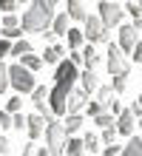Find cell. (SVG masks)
Wrapping results in <instances>:
<instances>
[{"instance_id":"1","label":"cell","mask_w":142,"mask_h":156,"mask_svg":"<svg viewBox=\"0 0 142 156\" xmlns=\"http://www.w3.org/2000/svg\"><path fill=\"white\" fill-rule=\"evenodd\" d=\"M77 66L71 60L65 62H57V74H54V88L49 91V105H51V114H60L65 116V102H68V94L74 88V80H77Z\"/></svg>"},{"instance_id":"2","label":"cell","mask_w":142,"mask_h":156,"mask_svg":"<svg viewBox=\"0 0 142 156\" xmlns=\"http://www.w3.org/2000/svg\"><path fill=\"white\" fill-rule=\"evenodd\" d=\"M51 17H54V12L31 3V9L20 17V29L23 31H43V29H49V26H51Z\"/></svg>"},{"instance_id":"3","label":"cell","mask_w":142,"mask_h":156,"mask_svg":"<svg viewBox=\"0 0 142 156\" xmlns=\"http://www.w3.org/2000/svg\"><path fill=\"white\" fill-rule=\"evenodd\" d=\"M9 85H12L17 94H31L37 80H34V71H28L26 66H9Z\"/></svg>"},{"instance_id":"4","label":"cell","mask_w":142,"mask_h":156,"mask_svg":"<svg viewBox=\"0 0 142 156\" xmlns=\"http://www.w3.org/2000/svg\"><path fill=\"white\" fill-rule=\"evenodd\" d=\"M46 145H49L51 156H63V151H65V128H63V122L49 119V125H46Z\"/></svg>"},{"instance_id":"5","label":"cell","mask_w":142,"mask_h":156,"mask_svg":"<svg viewBox=\"0 0 142 156\" xmlns=\"http://www.w3.org/2000/svg\"><path fill=\"white\" fill-rule=\"evenodd\" d=\"M105 68H108V74H111V77H114V74H125V71H131L128 60L122 57V48H119V45H114V43H108V57H105Z\"/></svg>"},{"instance_id":"6","label":"cell","mask_w":142,"mask_h":156,"mask_svg":"<svg viewBox=\"0 0 142 156\" xmlns=\"http://www.w3.org/2000/svg\"><path fill=\"white\" fill-rule=\"evenodd\" d=\"M97 9H100V20L105 23L108 29H111V26H119V23H122V14H125V9L117 6V0H102Z\"/></svg>"},{"instance_id":"7","label":"cell","mask_w":142,"mask_h":156,"mask_svg":"<svg viewBox=\"0 0 142 156\" xmlns=\"http://www.w3.org/2000/svg\"><path fill=\"white\" fill-rule=\"evenodd\" d=\"M31 102L37 108V114H43L46 119H51V105H49V88L46 85H34L31 91Z\"/></svg>"},{"instance_id":"8","label":"cell","mask_w":142,"mask_h":156,"mask_svg":"<svg viewBox=\"0 0 142 156\" xmlns=\"http://www.w3.org/2000/svg\"><path fill=\"white\" fill-rule=\"evenodd\" d=\"M137 43H139V31L134 29V23L122 26V29H119V48H122V54H131Z\"/></svg>"},{"instance_id":"9","label":"cell","mask_w":142,"mask_h":156,"mask_svg":"<svg viewBox=\"0 0 142 156\" xmlns=\"http://www.w3.org/2000/svg\"><path fill=\"white\" fill-rule=\"evenodd\" d=\"M85 29H82V34H85V37H88V43H100V34L102 31H105V23H102L100 20V17H94V14H88V17H85Z\"/></svg>"},{"instance_id":"10","label":"cell","mask_w":142,"mask_h":156,"mask_svg":"<svg viewBox=\"0 0 142 156\" xmlns=\"http://www.w3.org/2000/svg\"><path fill=\"white\" fill-rule=\"evenodd\" d=\"M46 125H49V119H46L43 114H31V116H26V131L31 139H40V136L46 133Z\"/></svg>"},{"instance_id":"11","label":"cell","mask_w":142,"mask_h":156,"mask_svg":"<svg viewBox=\"0 0 142 156\" xmlns=\"http://www.w3.org/2000/svg\"><path fill=\"white\" fill-rule=\"evenodd\" d=\"M85 97H88V94H85L82 88H80V91H74V88H71L68 102H65V114H82V111H85V102H88Z\"/></svg>"},{"instance_id":"12","label":"cell","mask_w":142,"mask_h":156,"mask_svg":"<svg viewBox=\"0 0 142 156\" xmlns=\"http://www.w3.org/2000/svg\"><path fill=\"white\" fill-rule=\"evenodd\" d=\"M134 111L131 108H122V111L117 114V133H122V136H131L134 133Z\"/></svg>"},{"instance_id":"13","label":"cell","mask_w":142,"mask_h":156,"mask_svg":"<svg viewBox=\"0 0 142 156\" xmlns=\"http://www.w3.org/2000/svg\"><path fill=\"white\" fill-rule=\"evenodd\" d=\"M51 29L57 31V37H65V31L71 29V17H68V12L54 14V17H51Z\"/></svg>"},{"instance_id":"14","label":"cell","mask_w":142,"mask_h":156,"mask_svg":"<svg viewBox=\"0 0 142 156\" xmlns=\"http://www.w3.org/2000/svg\"><path fill=\"white\" fill-rule=\"evenodd\" d=\"M65 3H68V17L71 20H85V17H88L85 0H65Z\"/></svg>"},{"instance_id":"15","label":"cell","mask_w":142,"mask_h":156,"mask_svg":"<svg viewBox=\"0 0 142 156\" xmlns=\"http://www.w3.org/2000/svg\"><path fill=\"white\" fill-rule=\"evenodd\" d=\"M85 153V142L77 139V136H65V156H82Z\"/></svg>"},{"instance_id":"16","label":"cell","mask_w":142,"mask_h":156,"mask_svg":"<svg viewBox=\"0 0 142 156\" xmlns=\"http://www.w3.org/2000/svg\"><path fill=\"white\" fill-rule=\"evenodd\" d=\"M119 156H142V136H134V133H131V139H128L125 148H122Z\"/></svg>"},{"instance_id":"17","label":"cell","mask_w":142,"mask_h":156,"mask_svg":"<svg viewBox=\"0 0 142 156\" xmlns=\"http://www.w3.org/2000/svg\"><path fill=\"white\" fill-rule=\"evenodd\" d=\"M17 60H20V66H26L28 71H40L43 68V57H37V54H31V51H28V54H20Z\"/></svg>"},{"instance_id":"18","label":"cell","mask_w":142,"mask_h":156,"mask_svg":"<svg viewBox=\"0 0 142 156\" xmlns=\"http://www.w3.org/2000/svg\"><path fill=\"white\" fill-rule=\"evenodd\" d=\"M82 122H85V119H82L80 114H68V116H65V122H63V128H65V136L77 133L80 128H82Z\"/></svg>"},{"instance_id":"19","label":"cell","mask_w":142,"mask_h":156,"mask_svg":"<svg viewBox=\"0 0 142 156\" xmlns=\"http://www.w3.org/2000/svg\"><path fill=\"white\" fill-rule=\"evenodd\" d=\"M80 80H82V91H85V94L97 91V74H94V68H85L80 74Z\"/></svg>"},{"instance_id":"20","label":"cell","mask_w":142,"mask_h":156,"mask_svg":"<svg viewBox=\"0 0 142 156\" xmlns=\"http://www.w3.org/2000/svg\"><path fill=\"white\" fill-rule=\"evenodd\" d=\"M82 62H85V68H97L100 62H102V57L94 51V45H88V48L82 51Z\"/></svg>"},{"instance_id":"21","label":"cell","mask_w":142,"mask_h":156,"mask_svg":"<svg viewBox=\"0 0 142 156\" xmlns=\"http://www.w3.org/2000/svg\"><path fill=\"white\" fill-rule=\"evenodd\" d=\"M60 57H63V45H49L43 51V62H60Z\"/></svg>"},{"instance_id":"22","label":"cell","mask_w":142,"mask_h":156,"mask_svg":"<svg viewBox=\"0 0 142 156\" xmlns=\"http://www.w3.org/2000/svg\"><path fill=\"white\" fill-rule=\"evenodd\" d=\"M65 40H68V48H80L82 40H85V34L77 31V29H68V31H65Z\"/></svg>"},{"instance_id":"23","label":"cell","mask_w":142,"mask_h":156,"mask_svg":"<svg viewBox=\"0 0 142 156\" xmlns=\"http://www.w3.org/2000/svg\"><path fill=\"white\" fill-rule=\"evenodd\" d=\"M111 88H114V94H122V91L128 88V71H125V74H114Z\"/></svg>"},{"instance_id":"24","label":"cell","mask_w":142,"mask_h":156,"mask_svg":"<svg viewBox=\"0 0 142 156\" xmlns=\"http://www.w3.org/2000/svg\"><path fill=\"white\" fill-rule=\"evenodd\" d=\"M85 151H88V153H100V136L97 133H85Z\"/></svg>"},{"instance_id":"25","label":"cell","mask_w":142,"mask_h":156,"mask_svg":"<svg viewBox=\"0 0 142 156\" xmlns=\"http://www.w3.org/2000/svg\"><path fill=\"white\" fill-rule=\"evenodd\" d=\"M97 99L108 105L111 99H114V88H111V85H97Z\"/></svg>"},{"instance_id":"26","label":"cell","mask_w":142,"mask_h":156,"mask_svg":"<svg viewBox=\"0 0 142 156\" xmlns=\"http://www.w3.org/2000/svg\"><path fill=\"white\" fill-rule=\"evenodd\" d=\"M85 111H88V116H97V114H102V111H108V105L100 102V99H94V102H85Z\"/></svg>"},{"instance_id":"27","label":"cell","mask_w":142,"mask_h":156,"mask_svg":"<svg viewBox=\"0 0 142 156\" xmlns=\"http://www.w3.org/2000/svg\"><path fill=\"white\" fill-rule=\"evenodd\" d=\"M28 51H31V43H28V40H17V43H12V54H14V57L28 54Z\"/></svg>"},{"instance_id":"28","label":"cell","mask_w":142,"mask_h":156,"mask_svg":"<svg viewBox=\"0 0 142 156\" xmlns=\"http://www.w3.org/2000/svg\"><path fill=\"white\" fill-rule=\"evenodd\" d=\"M94 122H97L100 128H108V125H114V122H117V116H114V114H108V111H102V114H97V116H94Z\"/></svg>"},{"instance_id":"29","label":"cell","mask_w":142,"mask_h":156,"mask_svg":"<svg viewBox=\"0 0 142 156\" xmlns=\"http://www.w3.org/2000/svg\"><path fill=\"white\" fill-rule=\"evenodd\" d=\"M0 26H3V29H14V26H20V20H17L14 12H6L3 17H0Z\"/></svg>"},{"instance_id":"30","label":"cell","mask_w":142,"mask_h":156,"mask_svg":"<svg viewBox=\"0 0 142 156\" xmlns=\"http://www.w3.org/2000/svg\"><path fill=\"white\" fill-rule=\"evenodd\" d=\"M114 139H117V122H114V125H108V128H102V142H105V145H111Z\"/></svg>"},{"instance_id":"31","label":"cell","mask_w":142,"mask_h":156,"mask_svg":"<svg viewBox=\"0 0 142 156\" xmlns=\"http://www.w3.org/2000/svg\"><path fill=\"white\" fill-rule=\"evenodd\" d=\"M12 128H14V131H23V128H26V116H23L20 111L12 114Z\"/></svg>"},{"instance_id":"32","label":"cell","mask_w":142,"mask_h":156,"mask_svg":"<svg viewBox=\"0 0 142 156\" xmlns=\"http://www.w3.org/2000/svg\"><path fill=\"white\" fill-rule=\"evenodd\" d=\"M6 88H9V66L0 62V94H3Z\"/></svg>"},{"instance_id":"33","label":"cell","mask_w":142,"mask_h":156,"mask_svg":"<svg viewBox=\"0 0 142 156\" xmlns=\"http://www.w3.org/2000/svg\"><path fill=\"white\" fill-rule=\"evenodd\" d=\"M20 108H23V99H20V94H17V97H12V99H9L6 111H9V114H14V111H20Z\"/></svg>"},{"instance_id":"34","label":"cell","mask_w":142,"mask_h":156,"mask_svg":"<svg viewBox=\"0 0 142 156\" xmlns=\"http://www.w3.org/2000/svg\"><path fill=\"white\" fill-rule=\"evenodd\" d=\"M6 128H12V114L0 111V131H6Z\"/></svg>"},{"instance_id":"35","label":"cell","mask_w":142,"mask_h":156,"mask_svg":"<svg viewBox=\"0 0 142 156\" xmlns=\"http://www.w3.org/2000/svg\"><path fill=\"white\" fill-rule=\"evenodd\" d=\"M68 60L74 62V66H80V62H82V51H80V48H71V51H68Z\"/></svg>"},{"instance_id":"36","label":"cell","mask_w":142,"mask_h":156,"mask_svg":"<svg viewBox=\"0 0 142 156\" xmlns=\"http://www.w3.org/2000/svg\"><path fill=\"white\" fill-rule=\"evenodd\" d=\"M119 153H122V148H119V145H114V142L102 151V156H119Z\"/></svg>"},{"instance_id":"37","label":"cell","mask_w":142,"mask_h":156,"mask_svg":"<svg viewBox=\"0 0 142 156\" xmlns=\"http://www.w3.org/2000/svg\"><path fill=\"white\" fill-rule=\"evenodd\" d=\"M20 26H14V29H3V37H9V40H14V37H20Z\"/></svg>"},{"instance_id":"38","label":"cell","mask_w":142,"mask_h":156,"mask_svg":"<svg viewBox=\"0 0 142 156\" xmlns=\"http://www.w3.org/2000/svg\"><path fill=\"white\" fill-rule=\"evenodd\" d=\"M0 9H3V12H14V9H17V0H0Z\"/></svg>"},{"instance_id":"39","label":"cell","mask_w":142,"mask_h":156,"mask_svg":"<svg viewBox=\"0 0 142 156\" xmlns=\"http://www.w3.org/2000/svg\"><path fill=\"white\" fill-rule=\"evenodd\" d=\"M131 111H134V116H137V119L142 116V94L137 97V102H134V105H131Z\"/></svg>"},{"instance_id":"40","label":"cell","mask_w":142,"mask_h":156,"mask_svg":"<svg viewBox=\"0 0 142 156\" xmlns=\"http://www.w3.org/2000/svg\"><path fill=\"white\" fill-rule=\"evenodd\" d=\"M6 54H12V43H9V37L0 40V57H6Z\"/></svg>"},{"instance_id":"41","label":"cell","mask_w":142,"mask_h":156,"mask_svg":"<svg viewBox=\"0 0 142 156\" xmlns=\"http://www.w3.org/2000/svg\"><path fill=\"white\" fill-rule=\"evenodd\" d=\"M125 12H131V14H134V17H139V14H142V9L137 6V0H131V3L125 6Z\"/></svg>"},{"instance_id":"42","label":"cell","mask_w":142,"mask_h":156,"mask_svg":"<svg viewBox=\"0 0 142 156\" xmlns=\"http://www.w3.org/2000/svg\"><path fill=\"white\" fill-rule=\"evenodd\" d=\"M9 151H12V142H9L6 136H0V156H3V153H9Z\"/></svg>"},{"instance_id":"43","label":"cell","mask_w":142,"mask_h":156,"mask_svg":"<svg viewBox=\"0 0 142 156\" xmlns=\"http://www.w3.org/2000/svg\"><path fill=\"white\" fill-rule=\"evenodd\" d=\"M131 54H134V62H142V40L134 45V51H131Z\"/></svg>"},{"instance_id":"44","label":"cell","mask_w":142,"mask_h":156,"mask_svg":"<svg viewBox=\"0 0 142 156\" xmlns=\"http://www.w3.org/2000/svg\"><path fill=\"white\" fill-rule=\"evenodd\" d=\"M108 108H111V114L117 116V114L122 111V102H119V99H111V102H108Z\"/></svg>"},{"instance_id":"45","label":"cell","mask_w":142,"mask_h":156,"mask_svg":"<svg viewBox=\"0 0 142 156\" xmlns=\"http://www.w3.org/2000/svg\"><path fill=\"white\" fill-rule=\"evenodd\" d=\"M23 156H37V148H34V145H26V148H23Z\"/></svg>"},{"instance_id":"46","label":"cell","mask_w":142,"mask_h":156,"mask_svg":"<svg viewBox=\"0 0 142 156\" xmlns=\"http://www.w3.org/2000/svg\"><path fill=\"white\" fill-rule=\"evenodd\" d=\"M134 29H137V31H142V14H139V17H134Z\"/></svg>"},{"instance_id":"47","label":"cell","mask_w":142,"mask_h":156,"mask_svg":"<svg viewBox=\"0 0 142 156\" xmlns=\"http://www.w3.org/2000/svg\"><path fill=\"white\" fill-rule=\"evenodd\" d=\"M37 156H51V153H49V148H43V151H37Z\"/></svg>"},{"instance_id":"48","label":"cell","mask_w":142,"mask_h":156,"mask_svg":"<svg viewBox=\"0 0 142 156\" xmlns=\"http://www.w3.org/2000/svg\"><path fill=\"white\" fill-rule=\"evenodd\" d=\"M137 6H139V9H142V0H137Z\"/></svg>"},{"instance_id":"49","label":"cell","mask_w":142,"mask_h":156,"mask_svg":"<svg viewBox=\"0 0 142 156\" xmlns=\"http://www.w3.org/2000/svg\"><path fill=\"white\" fill-rule=\"evenodd\" d=\"M139 131H142V116H139Z\"/></svg>"},{"instance_id":"50","label":"cell","mask_w":142,"mask_h":156,"mask_svg":"<svg viewBox=\"0 0 142 156\" xmlns=\"http://www.w3.org/2000/svg\"><path fill=\"white\" fill-rule=\"evenodd\" d=\"M17 3H28V0H17Z\"/></svg>"},{"instance_id":"51","label":"cell","mask_w":142,"mask_h":156,"mask_svg":"<svg viewBox=\"0 0 142 156\" xmlns=\"http://www.w3.org/2000/svg\"><path fill=\"white\" fill-rule=\"evenodd\" d=\"M3 156H9V153H3Z\"/></svg>"}]
</instances>
